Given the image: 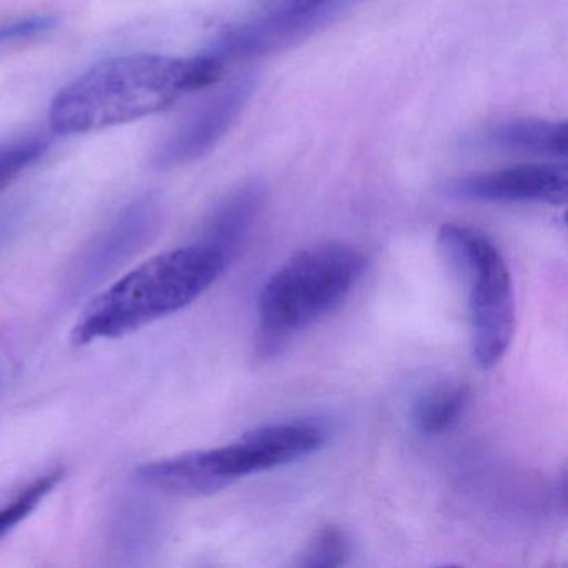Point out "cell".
I'll return each instance as SVG.
<instances>
[{"instance_id": "obj_1", "label": "cell", "mask_w": 568, "mask_h": 568, "mask_svg": "<svg viewBox=\"0 0 568 568\" xmlns=\"http://www.w3.org/2000/svg\"><path fill=\"white\" fill-rule=\"evenodd\" d=\"M224 62L212 54L171 58L159 54L109 59L62 89L51 104L54 134L101 131L158 114L221 79Z\"/></svg>"}, {"instance_id": "obj_2", "label": "cell", "mask_w": 568, "mask_h": 568, "mask_svg": "<svg viewBox=\"0 0 568 568\" xmlns=\"http://www.w3.org/2000/svg\"><path fill=\"white\" fill-rule=\"evenodd\" d=\"M229 258L197 244L155 255L105 288L85 307L72 331L79 347L124 337L197 301L227 271Z\"/></svg>"}, {"instance_id": "obj_3", "label": "cell", "mask_w": 568, "mask_h": 568, "mask_svg": "<svg viewBox=\"0 0 568 568\" xmlns=\"http://www.w3.org/2000/svg\"><path fill=\"white\" fill-rule=\"evenodd\" d=\"M367 258L341 242L297 252L278 267L257 298L255 352L281 354L302 331L334 311L361 281Z\"/></svg>"}, {"instance_id": "obj_4", "label": "cell", "mask_w": 568, "mask_h": 568, "mask_svg": "<svg viewBox=\"0 0 568 568\" xmlns=\"http://www.w3.org/2000/svg\"><path fill=\"white\" fill-rule=\"evenodd\" d=\"M438 245L467 287L471 354L480 368H494L515 334V295L510 271L488 235L478 229L445 224Z\"/></svg>"}, {"instance_id": "obj_5", "label": "cell", "mask_w": 568, "mask_h": 568, "mask_svg": "<svg viewBox=\"0 0 568 568\" xmlns=\"http://www.w3.org/2000/svg\"><path fill=\"white\" fill-rule=\"evenodd\" d=\"M327 440V432L312 420L264 425L241 435L224 447L202 450L209 470L222 488L248 475L268 471L315 454Z\"/></svg>"}, {"instance_id": "obj_6", "label": "cell", "mask_w": 568, "mask_h": 568, "mask_svg": "<svg viewBox=\"0 0 568 568\" xmlns=\"http://www.w3.org/2000/svg\"><path fill=\"white\" fill-rule=\"evenodd\" d=\"M161 221V201L155 195H144L128 205L104 231L95 235L75 262L69 278V294H84L104 282L154 237Z\"/></svg>"}, {"instance_id": "obj_7", "label": "cell", "mask_w": 568, "mask_h": 568, "mask_svg": "<svg viewBox=\"0 0 568 568\" xmlns=\"http://www.w3.org/2000/svg\"><path fill=\"white\" fill-rule=\"evenodd\" d=\"M254 89L255 79L245 75L209 99L159 145L154 164L179 168L207 155L241 118Z\"/></svg>"}, {"instance_id": "obj_8", "label": "cell", "mask_w": 568, "mask_h": 568, "mask_svg": "<svg viewBox=\"0 0 568 568\" xmlns=\"http://www.w3.org/2000/svg\"><path fill=\"white\" fill-rule=\"evenodd\" d=\"M567 187L568 174L564 165L521 164L452 181L447 194L464 201L564 205Z\"/></svg>"}, {"instance_id": "obj_9", "label": "cell", "mask_w": 568, "mask_h": 568, "mask_svg": "<svg viewBox=\"0 0 568 568\" xmlns=\"http://www.w3.org/2000/svg\"><path fill=\"white\" fill-rule=\"evenodd\" d=\"M265 202L261 182H247L225 195L209 214L201 244L211 245L229 258L237 257L244 247Z\"/></svg>"}, {"instance_id": "obj_10", "label": "cell", "mask_w": 568, "mask_h": 568, "mask_svg": "<svg viewBox=\"0 0 568 568\" xmlns=\"http://www.w3.org/2000/svg\"><path fill=\"white\" fill-rule=\"evenodd\" d=\"M567 124L565 122L524 119L497 125L487 134V142L494 148L507 151L527 152L544 158L567 155Z\"/></svg>"}, {"instance_id": "obj_11", "label": "cell", "mask_w": 568, "mask_h": 568, "mask_svg": "<svg viewBox=\"0 0 568 568\" xmlns=\"http://www.w3.org/2000/svg\"><path fill=\"white\" fill-rule=\"evenodd\" d=\"M470 385L442 382L425 390L412 408V425L418 434L440 435L450 430L470 405Z\"/></svg>"}, {"instance_id": "obj_12", "label": "cell", "mask_w": 568, "mask_h": 568, "mask_svg": "<svg viewBox=\"0 0 568 568\" xmlns=\"http://www.w3.org/2000/svg\"><path fill=\"white\" fill-rule=\"evenodd\" d=\"M62 477H64L62 468L45 471V474L34 478L31 484L21 488L11 500L0 505V540L8 537L18 525H21L45 500V497L61 484Z\"/></svg>"}, {"instance_id": "obj_13", "label": "cell", "mask_w": 568, "mask_h": 568, "mask_svg": "<svg viewBox=\"0 0 568 568\" xmlns=\"http://www.w3.org/2000/svg\"><path fill=\"white\" fill-rule=\"evenodd\" d=\"M352 540L337 525H327L314 535L298 555L297 565L304 568L344 567L351 561Z\"/></svg>"}, {"instance_id": "obj_14", "label": "cell", "mask_w": 568, "mask_h": 568, "mask_svg": "<svg viewBox=\"0 0 568 568\" xmlns=\"http://www.w3.org/2000/svg\"><path fill=\"white\" fill-rule=\"evenodd\" d=\"M51 148L48 138H26L0 148V192L11 185L26 169L34 165Z\"/></svg>"}, {"instance_id": "obj_15", "label": "cell", "mask_w": 568, "mask_h": 568, "mask_svg": "<svg viewBox=\"0 0 568 568\" xmlns=\"http://www.w3.org/2000/svg\"><path fill=\"white\" fill-rule=\"evenodd\" d=\"M58 19L52 16H32L18 21L0 22V48L26 44L44 38L49 32L54 31Z\"/></svg>"}, {"instance_id": "obj_16", "label": "cell", "mask_w": 568, "mask_h": 568, "mask_svg": "<svg viewBox=\"0 0 568 568\" xmlns=\"http://www.w3.org/2000/svg\"><path fill=\"white\" fill-rule=\"evenodd\" d=\"M332 0H262L261 16L267 18H318Z\"/></svg>"}]
</instances>
